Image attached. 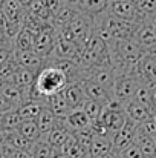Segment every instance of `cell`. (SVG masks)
Instances as JSON below:
<instances>
[{"instance_id":"30","label":"cell","mask_w":156,"mask_h":158,"mask_svg":"<svg viewBox=\"0 0 156 158\" xmlns=\"http://www.w3.org/2000/svg\"><path fill=\"white\" fill-rule=\"evenodd\" d=\"M54 152L55 151L51 148V144L46 140H43V138H40L38 141H35L32 144L31 151H29L31 158H52Z\"/></svg>"},{"instance_id":"51","label":"cell","mask_w":156,"mask_h":158,"mask_svg":"<svg viewBox=\"0 0 156 158\" xmlns=\"http://www.w3.org/2000/svg\"><path fill=\"white\" fill-rule=\"evenodd\" d=\"M3 2H5V0H0V11H2V6H3Z\"/></svg>"},{"instance_id":"31","label":"cell","mask_w":156,"mask_h":158,"mask_svg":"<svg viewBox=\"0 0 156 158\" xmlns=\"http://www.w3.org/2000/svg\"><path fill=\"white\" fill-rule=\"evenodd\" d=\"M22 118H20V114L15 109H11L8 112L3 114V131H15L20 124H22Z\"/></svg>"},{"instance_id":"50","label":"cell","mask_w":156,"mask_h":158,"mask_svg":"<svg viewBox=\"0 0 156 158\" xmlns=\"http://www.w3.org/2000/svg\"><path fill=\"white\" fill-rule=\"evenodd\" d=\"M152 118H153V120H155V121H156V107H155V109H153V114H152Z\"/></svg>"},{"instance_id":"10","label":"cell","mask_w":156,"mask_h":158,"mask_svg":"<svg viewBox=\"0 0 156 158\" xmlns=\"http://www.w3.org/2000/svg\"><path fill=\"white\" fill-rule=\"evenodd\" d=\"M14 58L20 68L31 69L35 72H38L46 63V60L35 51H14Z\"/></svg>"},{"instance_id":"17","label":"cell","mask_w":156,"mask_h":158,"mask_svg":"<svg viewBox=\"0 0 156 158\" xmlns=\"http://www.w3.org/2000/svg\"><path fill=\"white\" fill-rule=\"evenodd\" d=\"M124 112H126L127 118L130 121H133L135 124H141V123L152 118V110L147 109L146 106L139 105L135 100H130L129 103L124 105Z\"/></svg>"},{"instance_id":"8","label":"cell","mask_w":156,"mask_h":158,"mask_svg":"<svg viewBox=\"0 0 156 158\" xmlns=\"http://www.w3.org/2000/svg\"><path fill=\"white\" fill-rule=\"evenodd\" d=\"M136 127H138V124H135L133 121H130L127 118V123L122 126V129H119L116 134L112 135L113 154H121L124 149H127L130 144L135 143V140H136Z\"/></svg>"},{"instance_id":"24","label":"cell","mask_w":156,"mask_h":158,"mask_svg":"<svg viewBox=\"0 0 156 158\" xmlns=\"http://www.w3.org/2000/svg\"><path fill=\"white\" fill-rule=\"evenodd\" d=\"M2 12H3L5 17H6L9 22H12V23L23 25V22H25L26 11L18 5L17 0H5V2H3V6H2Z\"/></svg>"},{"instance_id":"18","label":"cell","mask_w":156,"mask_h":158,"mask_svg":"<svg viewBox=\"0 0 156 158\" xmlns=\"http://www.w3.org/2000/svg\"><path fill=\"white\" fill-rule=\"evenodd\" d=\"M35 78H37V72L35 71L25 69V68H20L18 66L6 81L11 83V85H14V86H17V88H20V89H29L34 85Z\"/></svg>"},{"instance_id":"35","label":"cell","mask_w":156,"mask_h":158,"mask_svg":"<svg viewBox=\"0 0 156 158\" xmlns=\"http://www.w3.org/2000/svg\"><path fill=\"white\" fill-rule=\"evenodd\" d=\"M72 135H74V138H75L83 148H86V149L89 151L90 143H92V140H94V134H92L90 127H89V129H83V131H77V132H74Z\"/></svg>"},{"instance_id":"3","label":"cell","mask_w":156,"mask_h":158,"mask_svg":"<svg viewBox=\"0 0 156 158\" xmlns=\"http://www.w3.org/2000/svg\"><path fill=\"white\" fill-rule=\"evenodd\" d=\"M107 12L119 20L124 22H130V23H136V25H142L146 22H150L149 19H146L136 8V5L133 3V0H109V9Z\"/></svg>"},{"instance_id":"20","label":"cell","mask_w":156,"mask_h":158,"mask_svg":"<svg viewBox=\"0 0 156 158\" xmlns=\"http://www.w3.org/2000/svg\"><path fill=\"white\" fill-rule=\"evenodd\" d=\"M113 154L112 148V138L110 137H95L89 148V157L90 158H107Z\"/></svg>"},{"instance_id":"2","label":"cell","mask_w":156,"mask_h":158,"mask_svg":"<svg viewBox=\"0 0 156 158\" xmlns=\"http://www.w3.org/2000/svg\"><path fill=\"white\" fill-rule=\"evenodd\" d=\"M92 31H94V19L86 15V14L78 12L77 17L66 28H63V29H60L57 32H58L60 39H63L66 42H70V43L77 45L81 49V46L90 37Z\"/></svg>"},{"instance_id":"54","label":"cell","mask_w":156,"mask_h":158,"mask_svg":"<svg viewBox=\"0 0 156 158\" xmlns=\"http://www.w3.org/2000/svg\"><path fill=\"white\" fill-rule=\"evenodd\" d=\"M155 31H156V25H155Z\"/></svg>"},{"instance_id":"52","label":"cell","mask_w":156,"mask_h":158,"mask_svg":"<svg viewBox=\"0 0 156 158\" xmlns=\"http://www.w3.org/2000/svg\"><path fill=\"white\" fill-rule=\"evenodd\" d=\"M0 158H2V146H0Z\"/></svg>"},{"instance_id":"9","label":"cell","mask_w":156,"mask_h":158,"mask_svg":"<svg viewBox=\"0 0 156 158\" xmlns=\"http://www.w3.org/2000/svg\"><path fill=\"white\" fill-rule=\"evenodd\" d=\"M78 85L81 86V89H83V92H84V95H86L87 100H94V102H98V103L106 106L113 98L112 92L106 91L104 88L98 86L97 83H94V81H90L87 78H83Z\"/></svg>"},{"instance_id":"46","label":"cell","mask_w":156,"mask_h":158,"mask_svg":"<svg viewBox=\"0 0 156 158\" xmlns=\"http://www.w3.org/2000/svg\"><path fill=\"white\" fill-rule=\"evenodd\" d=\"M0 131H3V114L0 112Z\"/></svg>"},{"instance_id":"16","label":"cell","mask_w":156,"mask_h":158,"mask_svg":"<svg viewBox=\"0 0 156 158\" xmlns=\"http://www.w3.org/2000/svg\"><path fill=\"white\" fill-rule=\"evenodd\" d=\"M78 12L86 14L92 19L103 15L109 9V0H80L77 5Z\"/></svg>"},{"instance_id":"5","label":"cell","mask_w":156,"mask_h":158,"mask_svg":"<svg viewBox=\"0 0 156 158\" xmlns=\"http://www.w3.org/2000/svg\"><path fill=\"white\" fill-rule=\"evenodd\" d=\"M58 39V32L57 29L52 26L51 22L45 23L37 32H35V40H34V51L38 54L40 57H43L45 60L49 57L54 51V46L57 43Z\"/></svg>"},{"instance_id":"42","label":"cell","mask_w":156,"mask_h":158,"mask_svg":"<svg viewBox=\"0 0 156 158\" xmlns=\"http://www.w3.org/2000/svg\"><path fill=\"white\" fill-rule=\"evenodd\" d=\"M150 92H152V102H153V109L156 107V86L150 88Z\"/></svg>"},{"instance_id":"48","label":"cell","mask_w":156,"mask_h":158,"mask_svg":"<svg viewBox=\"0 0 156 158\" xmlns=\"http://www.w3.org/2000/svg\"><path fill=\"white\" fill-rule=\"evenodd\" d=\"M150 22H152L153 25H156V12H155V14H153V17L150 19Z\"/></svg>"},{"instance_id":"4","label":"cell","mask_w":156,"mask_h":158,"mask_svg":"<svg viewBox=\"0 0 156 158\" xmlns=\"http://www.w3.org/2000/svg\"><path fill=\"white\" fill-rule=\"evenodd\" d=\"M139 86H141V83L135 77L133 72L116 74L115 85H113V89H112V95H113L115 100H118L122 105H126L130 100H133V97H135V94H136Z\"/></svg>"},{"instance_id":"15","label":"cell","mask_w":156,"mask_h":158,"mask_svg":"<svg viewBox=\"0 0 156 158\" xmlns=\"http://www.w3.org/2000/svg\"><path fill=\"white\" fill-rule=\"evenodd\" d=\"M46 102L43 100H32V98H28L25 100L22 105L17 107L18 114H20V118L23 121H35L37 117L40 115V112L46 107Z\"/></svg>"},{"instance_id":"13","label":"cell","mask_w":156,"mask_h":158,"mask_svg":"<svg viewBox=\"0 0 156 158\" xmlns=\"http://www.w3.org/2000/svg\"><path fill=\"white\" fill-rule=\"evenodd\" d=\"M63 121H64L66 127H67L72 134L77 132V131L89 129L90 124H92V121L89 120V117L84 114L83 109H74V110H70V112L66 115V118H63Z\"/></svg>"},{"instance_id":"34","label":"cell","mask_w":156,"mask_h":158,"mask_svg":"<svg viewBox=\"0 0 156 158\" xmlns=\"http://www.w3.org/2000/svg\"><path fill=\"white\" fill-rule=\"evenodd\" d=\"M133 3L136 5L138 11L149 20L156 12V0H133Z\"/></svg>"},{"instance_id":"32","label":"cell","mask_w":156,"mask_h":158,"mask_svg":"<svg viewBox=\"0 0 156 158\" xmlns=\"http://www.w3.org/2000/svg\"><path fill=\"white\" fill-rule=\"evenodd\" d=\"M133 100H135V102H138L139 105L146 106L147 109H150V110H152V114H153L152 92H150V88H149V86H146V85H141V86L138 88V91H136V94H135Z\"/></svg>"},{"instance_id":"28","label":"cell","mask_w":156,"mask_h":158,"mask_svg":"<svg viewBox=\"0 0 156 158\" xmlns=\"http://www.w3.org/2000/svg\"><path fill=\"white\" fill-rule=\"evenodd\" d=\"M136 146L139 148V151L142 152V155L146 158H156V140L141 135L136 132V140H135Z\"/></svg>"},{"instance_id":"49","label":"cell","mask_w":156,"mask_h":158,"mask_svg":"<svg viewBox=\"0 0 156 158\" xmlns=\"http://www.w3.org/2000/svg\"><path fill=\"white\" fill-rule=\"evenodd\" d=\"M107 158H121V157H119L118 154H112V155H109Z\"/></svg>"},{"instance_id":"14","label":"cell","mask_w":156,"mask_h":158,"mask_svg":"<svg viewBox=\"0 0 156 158\" xmlns=\"http://www.w3.org/2000/svg\"><path fill=\"white\" fill-rule=\"evenodd\" d=\"M61 94H63V97H64L67 106L70 107V110H74V109H81L83 105H84V102L87 100L86 95H84V92H83V89H81V86H80L78 83H69V85L61 91Z\"/></svg>"},{"instance_id":"25","label":"cell","mask_w":156,"mask_h":158,"mask_svg":"<svg viewBox=\"0 0 156 158\" xmlns=\"http://www.w3.org/2000/svg\"><path fill=\"white\" fill-rule=\"evenodd\" d=\"M3 135H5V141L3 143L12 146L17 151H28L29 152L32 144H34V143H29L23 135H20L17 129L15 131H3Z\"/></svg>"},{"instance_id":"41","label":"cell","mask_w":156,"mask_h":158,"mask_svg":"<svg viewBox=\"0 0 156 158\" xmlns=\"http://www.w3.org/2000/svg\"><path fill=\"white\" fill-rule=\"evenodd\" d=\"M11 158H31V154L28 151H15Z\"/></svg>"},{"instance_id":"47","label":"cell","mask_w":156,"mask_h":158,"mask_svg":"<svg viewBox=\"0 0 156 158\" xmlns=\"http://www.w3.org/2000/svg\"><path fill=\"white\" fill-rule=\"evenodd\" d=\"M3 141H5V135H3V131H0V146L3 144Z\"/></svg>"},{"instance_id":"53","label":"cell","mask_w":156,"mask_h":158,"mask_svg":"<svg viewBox=\"0 0 156 158\" xmlns=\"http://www.w3.org/2000/svg\"><path fill=\"white\" fill-rule=\"evenodd\" d=\"M2 83H3V81H2V80H0V86H2Z\"/></svg>"},{"instance_id":"33","label":"cell","mask_w":156,"mask_h":158,"mask_svg":"<svg viewBox=\"0 0 156 158\" xmlns=\"http://www.w3.org/2000/svg\"><path fill=\"white\" fill-rule=\"evenodd\" d=\"M81 109L84 110V114L89 117L90 121H95V120L101 118V114L104 110V105L98 103V102H94V100H86Z\"/></svg>"},{"instance_id":"40","label":"cell","mask_w":156,"mask_h":158,"mask_svg":"<svg viewBox=\"0 0 156 158\" xmlns=\"http://www.w3.org/2000/svg\"><path fill=\"white\" fill-rule=\"evenodd\" d=\"M11 109H15V107H12V105H11L3 95H0V112L5 114V112H8V110H11Z\"/></svg>"},{"instance_id":"38","label":"cell","mask_w":156,"mask_h":158,"mask_svg":"<svg viewBox=\"0 0 156 158\" xmlns=\"http://www.w3.org/2000/svg\"><path fill=\"white\" fill-rule=\"evenodd\" d=\"M121 158H146L142 155V152L139 151V148L136 146V143L130 144L127 149H124L121 154H118Z\"/></svg>"},{"instance_id":"43","label":"cell","mask_w":156,"mask_h":158,"mask_svg":"<svg viewBox=\"0 0 156 158\" xmlns=\"http://www.w3.org/2000/svg\"><path fill=\"white\" fill-rule=\"evenodd\" d=\"M78 2H80V0H63V3H64V5H69V6H75V8H77Z\"/></svg>"},{"instance_id":"7","label":"cell","mask_w":156,"mask_h":158,"mask_svg":"<svg viewBox=\"0 0 156 158\" xmlns=\"http://www.w3.org/2000/svg\"><path fill=\"white\" fill-rule=\"evenodd\" d=\"M133 74L141 85H146L149 88L156 86V55L144 54L142 58L135 66Z\"/></svg>"},{"instance_id":"45","label":"cell","mask_w":156,"mask_h":158,"mask_svg":"<svg viewBox=\"0 0 156 158\" xmlns=\"http://www.w3.org/2000/svg\"><path fill=\"white\" fill-rule=\"evenodd\" d=\"M0 45H11V43H6L5 37H3V32H2V28H0ZM14 46V45H12Z\"/></svg>"},{"instance_id":"12","label":"cell","mask_w":156,"mask_h":158,"mask_svg":"<svg viewBox=\"0 0 156 158\" xmlns=\"http://www.w3.org/2000/svg\"><path fill=\"white\" fill-rule=\"evenodd\" d=\"M101 121L109 129V132L113 135L119 129H122V126L127 123V115L124 110H112V109L104 107L103 114H101Z\"/></svg>"},{"instance_id":"27","label":"cell","mask_w":156,"mask_h":158,"mask_svg":"<svg viewBox=\"0 0 156 158\" xmlns=\"http://www.w3.org/2000/svg\"><path fill=\"white\" fill-rule=\"evenodd\" d=\"M61 154H64L67 158H90L89 157V151L86 148H83L75 138L74 135L69 138V141L63 146V149L60 151Z\"/></svg>"},{"instance_id":"29","label":"cell","mask_w":156,"mask_h":158,"mask_svg":"<svg viewBox=\"0 0 156 158\" xmlns=\"http://www.w3.org/2000/svg\"><path fill=\"white\" fill-rule=\"evenodd\" d=\"M18 134L23 135L29 143H35L42 138L40 135V131H38V126L35 121H22V124L17 127Z\"/></svg>"},{"instance_id":"21","label":"cell","mask_w":156,"mask_h":158,"mask_svg":"<svg viewBox=\"0 0 156 158\" xmlns=\"http://www.w3.org/2000/svg\"><path fill=\"white\" fill-rule=\"evenodd\" d=\"M77 14H78V9H77L75 6H69V5H64V3H63V6L58 9V12L52 17V20H51L52 26H54L57 31H60V29L66 28V26L77 17Z\"/></svg>"},{"instance_id":"44","label":"cell","mask_w":156,"mask_h":158,"mask_svg":"<svg viewBox=\"0 0 156 158\" xmlns=\"http://www.w3.org/2000/svg\"><path fill=\"white\" fill-rule=\"evenodd\" d=\"M52 158H67L64 154H61V152H58V151H55L54 152V155H52Z\"/></svg>"},{"instance_id":"36","label":"cell","mask_w":156,"mask_h":158,"mask_svg":"<svg viewBox=\"0 0 156 158\" xmlns=\"http://www.w3.org/2000/svg\"><path fill=\"white\" fill-rule=\"evenodd\" d=\"M136 132L141 134V135H146V137H150V138H155L156 140V121L153 118H150V120L138 124Z\"/></svg>"},{"instance_id":"11","label":"cell","mask_w":156,"mask_h":158,"mask_svg":"<svg viewBox=\"0 0 156 158\" xmlns=\"http://www.w3.org/2000/svg\"><path fill=\"white\" fill-rule=\"evenodd\" d=\"M72 137V132L66 127V124H64V121H63V118H58V121H57V124H55V127L51 131V134L48 135V138H46V141L51 144V148L54 151H61L63 149V146L69 141V138Z\"/></svg>"},{"instance_id":"39","label":"cell","mask_w":156,"mask_h":158,"mask_svg":"<svg viewBox=\"0 0 156 158\" xmlns=\"http://www.w3.org/2000/svg\"><path fill=\"white\" fill-rule=\"evenodd\" d=\"M14 55V46L12 45H0V68L6 64L11 57Z\"/></svg>"},{"instance_id":"23","label":"cell","mask_w":156,"mask_h":158,"mask_svg":"<svg viewBox=\"0 0 156 158\" xmlns=\"http://www.w3.org/2000/svg\"><path fill=\"white\" fill-rule=\"evenodd\" d=\"M34 40L35 31L25 26L18 31L17 37L14 39V51H34Z\"/></svg>"},{"instance_id":"19","label":"cell","mask_w":156,"mask_h":158,"mask_svg":"<svg viewBox=\"0 0 156 158\" xmlns=\"http://www.w3.org/2000/svg\"><path fill=\"white\" fill-rule=\"evenodd\" d=\"M0 95H3L12 107H18L25 100H28V89H20L8 81H3L0 86Z\"/></svg>"},{"instance_id":"26","label":"cell","mask_w":156,"mask_h":158,"mask_svg":"<svg viewBox=\"0 0 156 158\" xmlns=\"http://www.w3.org/2000/svg\"><path fill=\"white\" fill-rule=\"evenodd\" d=\"M46 103H48V107L54 112V115L57 118H66V115L70 112V107L67 106V103H66V100H64V97H63L61 92L49 97L46 100Z\"/></svg>"},{"instance_id":"37","label":"cell","mask_w":156,"mask_h":158,"mask_svg":"<svg viewBox=\"0 0 156 158\" xmlns=\"http://www.w3.org/2000/svg\"><path fill=\"white\" fill-rule=\"evenodd\" d=\"M90 131H92V134H94L95 137H110V138H112V134H110L109 129L104 126V123L101 121V118L92 121V124H90Z\"/></svg>"},{"instance_id":"22","label":"cell","mask_w":156,"mask_h":158,"mask_svg":"<svg viewBox=\"0 0 156 158\" xmlns=\"http://www.w3.org/2000/svg\"><path fill=\"white\" fill-rule=\"evenodd\" d=\"M57 121H58V118L54 115V112H52L51 109L48 107V105H46V107L40 112V115H38L37 120H35V123H37V126H38V131H40V135H42L43 140L48 138V135L51 134V131L55 127Z\"/></svg>"},{"instance_id":"6","label":"cell","mask_w":156,"mask_h":158,"mask_svg":"<svg viewBox=\"0 0 156 158\" xmlns=\"http://www.w3.org/2000/svg\"><path fill=\"white\" fill-rule=\"evenodd\" d=\"M84 77L94 83H97L98 86L104 88L106 91L112 92L113 85H115V78H116V72L113 71L112 64H100V66H94L89 68L86 71H83Z\"/></svg>"},{"instance_id":"1","label":"cell","mask_w":156,"mask_h":158,"mask_svg":"<svg viewBox=\"0 0 156 158\" xmlns=\"http://www.w3.org/2000/svg\"><path fill=\"white\" fill-rule=\"evenodd\" d=\"M69 85L67 77L60 69L45 64L38 72L34 85L28 89V98L46 102L49 97L61 92Z\"/></svg>"}]
</instances>
